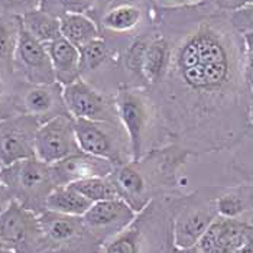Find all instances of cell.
Segmentation results:
<instances>
[{
	"label": "cell",
	"mask_w": 253,
	"mask_h": 253,
	"mask_svg": "<svg viewBox=\"0 0 253 253\" xmlns=\"http://www.w3.org/2000/svg\"><path fill=\"white\" fill-rule=\"evenodd\" d=\"M162 13L161 34L171 43L164 78L151 87L164 143L193 156L236 149L252 130L246 51L229 13L207 3Z\"/></svg>",
	"instance_id": "1"
},
{
	"label": "cell",
	"mask_w": 253,
	"mask_h": 253,
	"mask_svg": "<svg viewBox=\"0 0 253 253\" xmlns=\"http://www.w3.org/2000/svg\"><path fill=\"white\" fill-rule=\"evenodd\" d=\"M119 120L129 137L132 161L165 146L156 103L149 88L123 85L116 93Z\"/></svg>",
	"instance_id": "2"
},
{
	"label": "cell",
	"mask_w": 253,
	"mask_h": 253,
	"mask_svg": "<svg viewBox=\"0 0 253 253\" xmlns=\"http://www.w3.org/2000/svg\"><path fill=\"white\" fill-rule=\"evenodd\" d=\"M0 181L12 200L37 215L46 211V198L57 187L51 165L37 156L0 168Z\"/></svg>",
	"instance_id": "3"
},
{
	"label": "cell",
	"mask_w": 253,
	"mask_h": 253,
	"mask_svg": "<svg viewBox=\"0 0 253 253\" xmlns=\"http://www.w3.org/2000/svg\"><path fill=\"white\" fill-rule=\"evenodd\" d=\"M220 191V187H207L178 201L171 227L174 248L187 249L198 245L218 215L215 201Z\"/></svg>",
	"instance_id": "4"
},
{
	"label": "cell",
	"mask_w": 253,
	"mask_h": 253,
	"mask_svg": "<svg viewBox=\"0 0 253 253\" xmlns=\"http://www.w3.org/2000/svg\"><path fill=\"white\" fill-rule=\"evenodd\" d=\"M74 127L83 152L107 159L115 167L132 161L129 137L122 125L74 119Z\"/></svg>",
	"instance_id": "5"
},
{
	"label": "cell",
	"mask_w": 253,
	"mask_h": 253,
	"mask_svg": "<svg viewBox=\"0 0 253 253\" xmlns=\"http://www.w3.org/2000/svg\"><path fill=\"white\" fill-rule=\"evenodd\" d=\"M0 240L15 253H42L39 215L12 200L0 213Z\"/></svg>",
	"instance_id": "6"
},
{
	"label": "cell",
	"mask_w": 253,
	"mask_h": 253,
	"mask_svg": "<svg viewBox=\"0 0 253 253\" xmlns=\"http://www.w3.org/2000/svg\"><path fill=\"white\" fill-rule=\"evenodd\" d=\"M64 101L74 119L122 125L117 115L116 94L98 90L84 78L64 87Z\"/></svg>",
	"instance_id": "7"
},
{
	"label": "cell",
	"mask_w": 253,
	"mask_h": 253,
	"mask_svg": "<svg viewBox=\"0 0 253 253\" xmlns=\"http://www.w3.org/2000/svg\"><path fill=\"white\" fill-rule=\"evenodd\" d=\"M13 106L18 115L35 117L41 125L54 117L70 115L64 101V87L59 83L29 84L18 80Z\"/></svg>",
	"instance_id": "8"
},
{
	"label": "cell",
	"mask_w": 253,
	"mask_h": 253,
	"mask_svg": "<svg viewBox=\"0 0 253 253\" xmlns=\"http://www.w3.org/2000/svg\"><path fill=\"white\" fill-rule=\"evenodd\" d=\"M13 74L19 81L29 84H54L57 83L52 62L46 46L35 39L20 23L16 48L12 59Z\"/></svg>",
	"instance_id": "9"
},
{
	"label": "cell",
	"mask_w": 253,
	"mask_h": 253,
	"mask_svg": "<svg viewBox=\"0 0 253 253\" xmlns=\"http://www.w3.org/2000/svg\"><path fill=\"white\" fill-rule=\"evenodd\" d=\"M39 224L43 237V252L46 249H85L98 243L85 226L83 217L45 211L39 215Z\"/></svg>",
	"instance_id": "10"
},
{
	"label": "cell",
	"mask_w": 253,
	"mask_h": 253,
	"mask_svg": "<svg viewBox=\"0 0 253 253\" xmlns=\"http://www.w3.org/2000/svg\"><path fill=\"white\" fill-rule=\"evenodd\" d=\"M78 152L81 149L71 115L54 117L39 126L35 139V156L42 162L52 165Z\"/></svg>",
	"instance_id": "11"
},
{
	"label": "cell",
	"mask_w": 253,
	"mask_h": 253,
	"mask_svg": "<svg viewBox=\"0 0 253 253\" xmlns=\"http://www.w3.org/2000/svg\"><path fill=\"white\" fill-rule=\"evenodd\" d=\"M39 126L38 120L28 115H15L0 120V168L35 156Z\"/></svg>",
	"instance_id": "12"
},
{
	"label": "cell",
	"mask_w": 253,
	"mask_h": 253,
	"mask_svg": "<svg viewBox=\"0 0 253 253\" xmlns=\"http://www.w3.org/2000/svg\"><path fill=\"white\" fill-rule=\"evenodd\" d=\"M137 214L125 200L113 198L94 203L83 215V220L91 234L104 245L126 230L136 220Z\"/></svg>",
	"instance_id": "13"
},
{
	"label": "cell",
	"mask_w": 253,
	"mask_h": 253,
	"mask_svg": "<svg viewBox=\"0 0 253 253\" xmlns=\"http://www.w3.org/2000/svg\"><path fill=\"white\" fill-rule=\"evenodd\" d=\"M252 229L251 221L217 215L197 246L203 253H239Z\"/></svg>",
	"instance_id": "14"
},
{
	"label": "cell",
	"mask_w": 253,
	"mask_h": 253,
	"mask_svg": "<svg viewBox=\"0 0 253 253\" xmlns=\"http://www.w3.org/2000/svg\"><path fill=\"white\" fill-rule=\"evenodd\" d=\"M115 165L107 159L90 155L85 152H78L68 156L57 164L51 165L52 178L55 185H70L81 179L94 178V176H109L115 171Z\"/></svg>",
	"instance_id": "15"
},
{
	"label": "cell",
	"mask_w": 253,
	"mask_h": 253,
	"mask_svg": "<svg viewBox=\"0 0 253 253\" xmlns=\"http://www.w3.org/2000/svg\"><path fill=\"white\" fill-rule=\"evenodd\" d=\"M142 218L136 220L116 237L101 245L103 249L100 253H146L148 242V227L151 221V209L149 204L140 211Z\"/></svg>",
	"instance_id": "16"
},
{
	"label": "cell",
	"mask_w": 253,
	"mask_h": 253,
	"mask_svg": "<svg viewBox=\"0 0 253 253\" xmlns=\"http://www.w3.org/2000/svg\"><path fill=\"white\" fill-rule=\"evenodd\" d=\"M52 62L55 80L62 87L73 84L81 78L80 51L65 38H58L45 45Z\"/></svg>",
	"instance_id": "17"
},
{
	"label": "cell",
	"mask_w": 253,
	"mask_h": 253,
	"mask_svg": "<svg viewBox=\"0 0 253 253\" xmlns=\"http://www.w3.org/2000/svg\"><path fill=\"white\" fill-rule=\"evenodd\" d=\"M143 19V9L136 3L115 1L104 10L97 22L100 31H107L115 35L130 34L140 25Z\"/></svg>",
	"instance_id": "18"
},
{
	"label": "cell",
	"mask_w": 253,
	"mask_h": 253,
	"mask_svg": "<svg viewBox=\"0 0 253 253\" xmlns=\"http://www.w3.org/2000/svg\"><path fill=\"white\" fill-rule=\"evenodd\" d=\"M169 59H171V43L165 35L156 32L155 37L151 39L146 48L143 67H142L146 88L154 87L164 78L169 65Z\"/></svg>",
	"instance_id": "19"
},
{
	"label": "cell",
	"mask_w": 253,
	"mask_h": 253,
	"mask_svg": "<svg viewBox=\"0 0 253 253\" xmlns=\"http://www.w3.org/2000/svg\"><path fill=\"white\" fill-rule=\"evenodd\" d=\"M59 28L61 37L78 49L85 43L103 37L97 22L84 13H70L59 18Z\"/></svg>",
	"instance_id": "20"
},
{
	"label": "cell",
	"mask_w": 253,
	"mask_h": 253,
	"mask_svg": "<svg viewBox=\"0 0 253 253\" xmlns=\"http://www.w3.org/2000/svg\"><path fill=\"white\" fill-rule=\"evenodd\" d=\"M218 215L240 218L253 211V184L221 188L215 201Z\"/></svg>",
	"instance_id": "21"
},
{
	"label": "cell",
	"mask_w": 253,
	"mask_h": 253,
	"mask_svg": "<svg viewBox=\"0 0 253 253\" xmlns=\"http://www.w3.org/2000/svg\"><path fill=\"white\" fill-rule=\"evenodd\" d=\"M88 198L80 194L71 185L55 187L54 191L46 198V210L59 214L83 217L93 206Z\"/></svg>",
	"instance_id": "22"
},
{
	"label": "cell",
	"mask_w": 253,
	"mask_h": 253,
	"mask_svg": "<svg viewBox=\"0 0 253 253\" xmlns=\"http://www.w3.org/2000/svg\"><path fill=\"white\" fill-rule=\"evenodd\" d=\"M22 26L43 45L51 43L52 41L61 38L59 19L46 13L41 7L31 9L19 15Z\"/></svg>",
	"instance_id": "23"
},
{
	"label": "cell",
	"mask_w": 253,
	"mask_h": 253,
	"mask_svg": "<svg viewBox=\"0 0 253 253\" xmlns=\"http://www.w3.org/2000/svg\"><path fill=\"white\" fill-rule=\"evenodd\" d=\"M155 32H145L133 39L127 48L122 54V64L125 71L127 73V77L132 81V87H142L146 88V83L143 78L142 67H143V58L146 48L151 42V39L155 37Z\"/></svg>",
	"instance_id": "24"
},
{
	"label": "cell",
	"mask_w": 253,
	"mask_h": 253,
	"mask_svg": "<svg viewBox=\"0 0 253 253\" xmlns=\"http://www.w3.org/2000/svg\"><path fill=\"white\" fill-rule=\"evenodd\" d=\"M80 71H81V78L88 77L98 70H101L104 65L113 61L115 51L112 46L106 42L103 37L94 39L80 49Z\"/></svg>",
	"instance_id": "25"
},
{
	"label": "cell",
	"mask_w": 253,
	"mask_h": 253,
	"mask_svg": "<svg viewBox=\"0 0 253 253\" xmlns=\"http://www.w3.org/2000/svg\"><path fill=\"white\" fill-rule=\"evenodd\" d=\"M73 188H76L80 194H83L85 198H88L91 203H98L104 200H113L120 198L115 182L109 176H94L81 179L77 182L70 184Z\"/></svg>",
	"instance_id": "26"
},
{
	"label": "cell",
	"mask_w": 253,
	"mask_h": 253,
	"mask_svg": "<svg viewBox=\"0 0 253 253\" xmlns=\"http://www.w3.org/2000/svg\"><path fill=\"white\" fill-rule=\"evenodd\" d=\"M18 35L19 15H15L13 18L0 16V65L12 68V59L18 42Z\"/></svg>",
	"instance_id": "27"
},
{
	"label": "cell",
	"mask_w": 253,
	"mask_h": 253,
	"mask_svg": "<svg viewBox=\"0 0 253 253\" xmlns=\"http://www.w3.org/2000/svg\"><path fill=\"white\" fill-rule=\"evenodd\" d=\"M97 3L98 0H39L38 7L59 19L70 13L90 15Z\"/></svg>",
	"instance_id": "28"
},
{
	"label": "cell",
	"mask_w": 253,
	"mask_h": 253,
	"mask_svg": "<svg viewBox=\"0 0 253 253\" xmlns=\"http://www.w3.org/2000/svg\"><path fill=\"white\" fill-rule=\"evenodd\" d=\"M15 84L9 85L6 78L3 77V74L0 73V120L18 115L15 110V106H13Z\"/></svg>",
	"instance_id": "29"
},
{
	"label": "cell",
	"mask_w": 253,
	"mask_h": 253,
	"mask_svg": "<svg viewBox=\"0 0 253 253\" xmlns=\"http://www.w3.org/2000/svg\"><path fill=\"white\" fill-rule=\"evenodd\" d=\"M229 19L239 34H253V4H248L229 13Z\"/></svg>",
	"instance_id": "30"
},
{
	"label": "cell",
	"mask_w": 253,
	"mask_h": 253,
	"mask_svg": "<svg viewBox=\"0 0 253 253\" xmlns=\"http://www.w3.org/2000/svg\"><path fill=\"white\" fill-rule=\"evenodd\" d=\"M203 3L210 4L220 12L224 13H232L237 9H242L248 4H253V0H204Z\"/></svg>",
	"instance_id": "31"
},
{
	"label": "cell",
	"mask_w": 253,
	"mask_h": 253,
	"mask_svg": "<svg viewBox=\"0 0 253 253\" xmlns=\"http://www.w3.org/2000/svg\"><path fill=\"white\" fill-rule=\"evenodd\" d=\"M204 0H155L156 7L167 9V10H176V9H187L201 4Z\"/></svg>",
	"instance_id": "32"
},
{
	"label": "cell",
	"mask_w": 253,
	"mask_h": 253,
	"mask_svg": "<svg viewBox=\"0 0 253 253\" xmlns=\"http://www.w3.org/2000/svg\"><path fill=\"white\" fill-rule=\"evenodd\" d=\"M245 80L251 93H253V58L248 55H246V62H245Z\"/></svg>",
	"instance_id": "33"
},
{
	"label": "cell",
	"mask_w": 253,
	"mask_h": 253,
	"mask_svg": "<svg viewBox=\"0 0 253 253\" xmlns=\"http://www.w3.org/2000/svg\"><path fill=\"white\" fill-rule=\"evenodd\" d=\"M12 201V197L10 194L7 193V190H6V187L1 184V181H0V213L9 206V203Z\"/></svg>",
	"instance_id": "34"
},
{
	"label": "cell",
	"mask_w": 253,
	"mask_h": 253,
	"mask_svg": "<svg viewBox=\"0 0 253 253\" xmlns=\"http://www.w3.org/2000/svg\"><path fill=\"white\" fill-rule=\"evenodd\" d=\"M242 38H243V43H245V51H246V55L253 58V34L248 32V34H242Z\"/></svg>",
	"instance_id": "35"
},
{
	"label": "cell",
	"mask_w": 253,
	"mask_h": 253,
	"mask_svg": "<svg viewBox=\"0 0 253 253\" xmlns=\"http://www.w3.org/2000/svg\"><path fill=\"white\" fill-rule=\"evenodd\" d=\"M175 253H203L200 251L198 246H193V248H187V249H176L175 248Z\"/></svg>",
	"instance_id": "36"
},
{
	"label": "cell",
	"mask_w": 253,
	"mask_h": 253,
	"mask_svg": "<svg viewBox=\"0 0 253 253\" xmlns=\"http://www.w3.org/2000/svg\"><path fill=\"white\" fill-rule=\"evenodd\" d=\"M249 123H251V127L253 129V93L251 96V103H249Z\"/></svg>",
	"instance_id": "37"
},
{
	"label": "cell",
	"mask_w": 253,
	"mask_h": 253,
	"mask_svg": "<svg viewBox=\"0 0 253 253\" xmlns=\"http://www.w3.org/2000/svg\"><path fill=\"white\" fill-rule=\"evenodd\" d=\"M115 1H117V0H98L96 9H97V7H100V4H101V10H103V7H104V6H110V4H113ZM96 9H94V10H96Z\"/></svg>",
	"instance_id": "38"
},
{
	"label": "cell",
	"mask_w": 253,
	"mask_h": 253,
	"mask_svg": "<svg viewBox=\"0 0 253 253\" xmlns=\"http://www.w3.org/2000/svg\"><path fill=\"white\" fill-rule=\"evenodd\" d=\"M0 253H15V252H13L12 249H9V248H7V246L0 240Z\"/></svg>",
	"instance_id": "39"
},
{
	"label": "cell",
	"mask_w": 253,
	"mask_h": 253,
	"mask_svg": "<svg viewBox=\"0 0 253 253\" xmlns=\"http://www.w3.org/2000/svg\"><path fill=\"white\" fill-rule=\"evenodd\" d=\"M18 1H25V0H18Z\"/></svg>",
	"instance_id": "40"
},
{
	"label": "cell",
	"mask_w": 253,
	"mask_h": 253,
	"mask_svg": "<svg viewBox=\"0 0 253 253\" xmlns=\"http://www.w3.org/2000/svg\"><path fill=\"white\" fill-rule=\"evenodd\" d=\"M252 223H253V218H252Z\"/></svg>",
	"instance_id": "41"
}]
</instances>
